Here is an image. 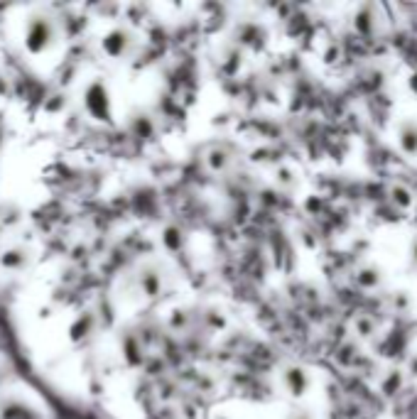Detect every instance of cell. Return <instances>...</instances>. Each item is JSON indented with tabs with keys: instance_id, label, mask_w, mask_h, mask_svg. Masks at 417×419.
I'll return each mask as SVG.
<instances>
[{
	"instance_id": "1",
	"label": "cell",
	"mask_w": 417,
	"mask_h": 419,
	"mask_svg": "<svg viewBox=\"0 0 417 419\" xmlns=\"http://www.w3.org/2000/svg\"><path fill=\"white\" fill-rule=\"evenodd\" d=\"M398 143L405 155H417V123H403L398 128Z\"/></svg>"
},
{
	"instance_id": "2",
	"label": "cell",
	"mask_w": 417,
	"mask_h": 419,
	"mask_svg": "<svg viewBox=\"0 0 417 419\" xmlns=\"http://www.w3.org/2000/svg\"><path fill=\"white\" fill-rule=\"evenodd\" d=\"M104 44H106V52L113 54V57H118V54H123L125 47L130 44V34L125 32V30H116L113 34H108V37H106Z\"/></svg>"
}]
</instances>
